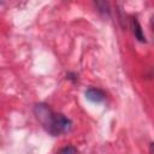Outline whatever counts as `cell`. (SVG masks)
I'll return each instance as SVG.
<instances>
[{
    "instance_id": "cell-1",
    "label": "cell",
    "mask_w": 154,
    "mask_h": 154,
    "mask_svg": "<svg viewBox=\"0 0 154 154\" xmlns=\"http://www.w3.org/2000/svg\"><path fill=\"white\" fill-rule=\"evenodd\" d=\"M35 112L40 122L47 128L49 132L54 135L67 132L71 128V122L67 118H65L63 114L53 113L45 105H37L35 108Z\"/></svg>"
},
{
    "instance_id": "cell-2",
    "label": "cell",
    "mask_w": 154,
    "mask_h": 154,
    "mask_svg": "<svg viewBox=\"0 0 154 154\" xmlns=\"http://www.w3.org/2000/svg\"><path fill=\"white\" fill-rule=\"evenodd\" d=\"M85 97L91 101V102H95V103H99V102H102L105 100V94L100 90V89H96V88H89L87 91H85Z\"/></svg>"
},
{
    "instance_id": "cell-3",
    "label": "cell",
    "mask_w": 154,
    "mask_h": 154,
    "mask_svg": "<svg viewBox=\"0 0 154 154\" xmlns=\"http://www.w3.org/2000/svg\"><path fill=\"white\" fill-rule=\"evenodd\" d=\"M75 153H76V150H75L72 147H67V148L63 149L60 154H75Z\"/></svg>"
}]
</instances>
